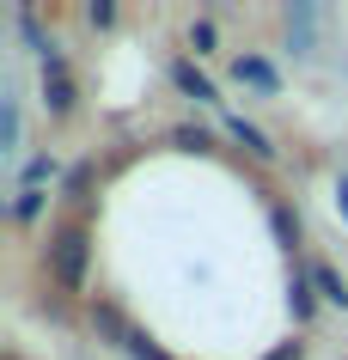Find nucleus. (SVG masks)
<instances>
[{
	"label": "nucleus",
	"instance_id": "nucleus-1",
	"mask_svg": "<svg viewBox=\"0 0 348 360\" xmlns=\"http://www.w3.org/2000/svg\"><path fill=\"white\" fill-rule=\"evenodd\" d=\"M49 263H56V281L67 287V293H79V287H86V263H92L86 226H61L56 238H49Z\"/></svg>",
	"mask_w": 348,
	"mask_h": 360
},
{
	"label": "nucleus",
	"instance_id": "nucleus-18",
	"mask_svg": "<svg viewBox=\"0 0 348 360\" xmlns=\"http://www.w3.org/2000/svg\"><path fill=\"white\" fill-rule=\"evenodd\" d=\"M336 214L348 220V184H336Z\"/></svg>",
	"mask_w": 348,
	"mask_h": 360
},
{
	"label": "nucleus",
	"instance_id": "nucleus-8",
	"mask_svg": "<svg viewBox=\"0 0 348 360\" xmlns=\"http://www.w3.org/2000/svg\"><path fill=\"white\" fill-rule=\"evenodd\" d=\"M269 226H275V238L293 250V238H299V220H293V208H281V202H275V208H269Z\"/></svg>",
	"mask_w": 348,
	"mask_h": 360
},
{
	"label": "nucleus",
	"instance_id": "nucleus-4",
	"mask_svg": "<svg viewBox=\"0 0 348 360\" xmlns=\"http://www.w3.org/2000/svg\"><path fill=\"white\" fill-rule=\"evenodd\" d=\"M226 129H232V141H238V147H245V153H257V159H275V147H269V134H263V129H251V122H245V116H232Z\"/></svg>",
	"mask_w": 348,
	"mask_h": 360
},
{
	"label": "nucleus",
	"instance_id": "nucleus-2",
	"mask_svg": "<svg viewBox=\"0 0 348 360\" xmlns=\"http://www.w3.org/2000/svg\"><path fill=\"white\" fill-rule=\"evenodd\" d=\"M172 79H177V86H183V92L195 98V104H214V79L202 74L195 61H177V68H172Z\"/></svg>",
	"mask_w": 348,
	"mask_h": 360
},
{
	"label": "nucleus",
	"instance_id": "nucleus-14",
	"mask_svg": "<svg viewBox=\"0 0 348 360\" xmlns=\"http://www.w3.org/2000/svg\"><path fill=\"white\" fill-rule=\"evenodd\" d=\"M190 43H195V56H202V49H214V25L195 19V25H190Z\"/></svg>",
	"mask_w": 348,
	"mask_h": 360
},
{
	"label": "nucleus",
	"instance_id": "nucleus-17",
	"mask_svg": "<svg viewBox=\"0 0 348 360\" xmlns=\"http://www.w3.org/2000/svg\"><path fill=\"white\" fill-rule=\"evenodd\" d=\"M177 147H195V153H202V147H208V134H202V129H177Z\"/></svg>",
	"mask_w": 348,
	"mask_h": 360
},
{
	"label": "nucleus",
	"instance_id": "nucleus-13",
	"mask_svg": "<svg viewBox=\"0 0 348 360\" xmlns=\"http://www.w3.org/2000/svg\"><path fill=\"white\" fill-rule=\"evenodd\" d=\"M293 318H299V323L311 318V287L306 281H293Z\"/></svg>",
	"mask_w": 348,
	"mask_h": 360
},
{
	"label": "nucleus",
	"instance_id": "nucleus-6",
	"mask_svg": "<svg viewBox=\"0 0 348 360\" xmlns=\"http://www.w3.org/2000/svg\"><path fill=\"white\" fill-rule=\"evenodd\" d=\"M232 74L251 79V86H263V92H275V86H281V79H275V68H269L263 56H238V68H232Z\"/></svg>",
	"mask_w": 348,
	"mask_h": 360
},
{
	"label": "nucleus",
	"instance_id": "nucleus-16",
	"mask_svg": "<svg viewBox=\"0 0 348 360\" xmlns=\"http://www.w3.org/2000/svg\"><path fill=\"white\" fill-rule=\"evenodd\" d=\"M0 129H6V147H19V104H6V122Z\"/></svg>",
	"mask_w": 348,
	"mask_h": 360
},
{
	"label": "nucleus",
	"instance_id": "nucleus-12",
	"mask_svg": "<svg viewBox=\"0 0 348 360\" xmlns=\"http://www.w3.org/2000/svg\"><path fill=\"white\" fill-rule=\"evenodd\" d=\"M86 19L104 31V25H116V6H110V0H92V6H86Z\"/></svg>",
	"mask_w": 348,
	"mask_h": 360
},
{
	"label": "nucleus",
	"instance_id": "nucleus-10",
	"mask_svg": "<svg viewBox=\"0 0 348 360\" xmlns=\"http://www.w3.org/2000/svg\"><path fill=\"white\" fill-rule=\"evenodd\" d=\"M43 177H56V159H31V165H25V190H37Z\"/></svg>",
	"mask_w": 348,
	"mask_h": 360
},
{
	"label": "nucleus",
	"instance_id": "nucleus-11",
	"mask_svg": "<svg viewBox=\"0 0 348 360\" xmlns=\"http://www.w3.org/2000/svg\"><path fill=\"white\" fill-rule=\"evenodd\" d=\"M129 354H135V360H172V354H165V348H153V342H147V336H129Z\"/></svg>",
	"mask_w": 348,
	"mask_h": 360
},
{
	"label": "nucleus",
	"instance_id": "nucleus-3",
	"mask_svg": "<svg viewBox=\"0 0 348 360\" xmlns=\"http://www.w3.org/2000/svg\"><path fill=\"white\" fill-rule=\"evenodd\" d=\"M311 287H318L330 305H342V311H348V281H342V275H336L330 263H311Z\"/></svg>",
	"mask_w": 348,
	"mask_h": 360
},
{
	"label": "nucleus",
	"instance_id": "nucleus-15",
	"mask_svg": "<svg viewBox=\"0 0 348 360\" xmlns=\"http://www.w3.org/2000/svg\"><path fill=\"white\" fill-rule=\"evenodd\" d=\"M263 360H306V342H281L275 354H263Z\"/></svg>",
	"mask_w": 348,
	"mask_h": 360
},
{
	"label": "nucleus",
	"instance_id": "nucleus-9",
	"mask_svg": "<svg viewBox=\"0 0 348 360\" xmlns=\"http://www.w3.org/2000/svg\"><path fill=\"white\" fill-rule=\"evenodd\" d=\"M13 214H19V220H37V214H43V190H19Z\"/></svg>",
	"mask_w": 348,
	"mask_h": 360
},
{
	"label": "nucleus",
	"instance_id": "nucleus-5",
	"mask_svg": "<svg viewBox=\"0 0 348 360\" xmlns=\"http://www.w3.org/2000/svg\"><path fill=\"white\" fill-rule=\"evenodd\" d=\"M43 104H49L56 116H67L74 110V79L67 74H43Z\"/></svg>",
	"mask_w": 348,
	"mask_h": 360
},
{
	"label": "nucleus",
	"instance_id": "nucleus-7",
	"mask_svg": "<svg viewBox=\"0 0 348 360\" xmlns=\"http://www.w3.org/2000/svg\"><path fill=\"white\" fill-rule=\"evenodd\" d=\"M311 19H318L311 6H293V13H288V43L299 49V56H306V43H311Z\"/></svg>",
	"mask_w": 348,
	"mask_h": 360
}]
</instances>
